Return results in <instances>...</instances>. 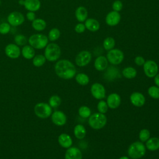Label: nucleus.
I'll return each instance as SVG.
<instances>
[{
  "instance_id": "nucleus-43",
  "label": "nucleus",
  "mask_w": 159,
  "mask_h": 159,
  "mask_svg": "<svg viewBox=\"0 0 159 159\" xmlns=\"http://www.w3.org/2000/svg\"><path fill=\"white\" fill-rule=\"evenodd\" d=\"M26 17L27 18V19L29 21H33L35 19V14L34 13V12H32V11H29L27 14H26Z\"/></svg>"
},
{
  "instance_id": "nucleus-7",
  "label": "nucleus",
  "mask_w": 159,
  "mask_h": 159,
  "mask_svg": "<svg viewBox=\"0 0 159 159\" xmlns=\"http://www.w3.org/2000/svg\"><path fill=\"white\" fill-rule=\"evenodd\" d=\"M124 53L119 49L112 48L107 53V59L108 61L112 65H119L124 60Z\"/></svg>"
},
{
  "instance_id": "nucleus-9",
  "label": "nucleus",
  "mask_w": 159,
  "mask_h": 159,
  "mask_svg": "<svg viewBox=\"0 0 159 159\" xmlns=\"http://www.w3.org/2000/svg\"><path fill=\"white\" fill-rule=\"evenodd\" d=\"M91 53L86 50L80 52L75 58V63L77 66L83 67L86 66L91 60Z\"/></svg>"
},
{
  "instance_id": "nucleus-17",
  "label": "nucleus",
  "mask_w": 159,
  "mask_h": 159,
  "mask_svg": "<svg viewBox=\"0 0 159 159\" xmlns=\"http://www.w3.org/2000/svg\"><path fill=\"white\" fill-rule=\"evenodd\" d=\"M65 159H82V153L78 148L71 147L66 150Z\"/></svg>"
},
{
  "instance_id": "nucleus-38",
  "label": "nucleus",
  "mask_w": 159,
  "mask_h": 159,
  "mask_svg": "<svg viewBox=\"0 0 159 159\" xmlns=\"http://www.w3.org/2000/svg\"><path fill=\"white\" fill-rule=\"evenodd\" d=\"M108 106L107 102L103 100H101L97 104V109L99 112L102 114H106L108 110Z\"/></svg>"
},
{
  "instance_id": "nucleus-35",
  "label": "nucleus",
  "mask_w": 159,
  "mask_h": 159,
  "mask_svg": "<svg viewBox=\"0 0 159 159\" xmlns=\"http://www.w3.org/2000/svg\"><path fill=\"white\" fill-rule=\"evenodd\" d=\"M148 95L153 99H159V88L157 86H152L148 89Z\"/></svg>"
},
{
  "instance_id": "nucleus-20",
  "label": "nucleus",
  "mask_w": 159,
  "mask_h": 159,
  "mask_svg": "<svg viewBox=\"0 0 159 159\" xmlns=\"http://www.w3.org/2000/svg\"><path fill=\"white\" fill-rule=\"evenodd\" d=\"M24 6L29 11L36 12L40 9L41 3L40 0H24Z\"/></svg>"
},
{
  "instance_id": "nucleus-22",
  "label": "nucleus",
  "mask_w": 159,
  "mask_h": 159,
  "mask_svg": "<svg viewBox=\"0 0 159 159\" xmlns=\"http://www.w3.org/2000/svg\"><path fill=\"white\" fill-rule=\"evenodd\" d=\"M84 25L86 28L91 32H96L99 30L100 27V24L99 22L96 19L93 18L87 19L85 20Z\"/></svg>"
},
{
  "instance_id": "nucleus-21",
  "label": "nucleus",
  "mask_w": 159,
  "mask_h": 159,
  "mask_svg": "<svg viewBox=\"0 0 159 159\" xmlns=\"http://www.w3.org/2000/svg\"><path fill=\"white\" fill-rule=\"evenodd\" d=\"M119 76V71L114 66L109 67L104 73V78L108 81L114 80Z\"/></svg>"
},
{
  "instance_id": "nucleus-24",
  "label": "nucleus",
  "mask_w": 159,
  "mask_h": 159,
  "mask_svg": "<svg viewBox=\"0 0 159 159\" xmlns=\"http://www.w3.org/2000/svg\"><path fill=\"white\" fill-rule=\"evenodd\" d=\"M146 148L150 151H156L159 149V139L158 137L149 138L146 141Z\"/></svg>"
},
{
  "instance_id": "nucleus-37",
  "label": "nucleus",
  "mask_w": 159,
  "mask_h": 159,
  "mask_svg": "<svg viewBox=\"0 0 159 159\" xmlns=\"http://www.w3.org/2000/svg\"><path fill=\"white\" fill-rule=\"evenodd\" d=\"M139 139L142 142H146L150 137V132L147 129H142L139 132Z\"/></svg>"
},
{
  "instance_id": "nucleus-28",
  "label": "nucleus",
  "mask_w": 159,
  "mask_h": 159,
  "mask_svg": "<svg viewBox=\"0 0 159 159\" xmlns=\"http://www.w3.org/2000/svg\"><path fill=\"white\" fill-rule=\"evenodd\" d=\"M122 74L123 76L127 79H133L137 76V70L131 66L126 67L122 71Z\"/></svg>"
},
{
  "instance_id": "nucleus-12",
  "label": "nucleus",
  "mask_w": 159,
  "mask_h": 159,
  "mask_svg": "<svg viewBox=\"0 0 159 159\" xmlns=\"http://www.w3.org/2000/svg\"><path fill=\"white\" fill-rule=\"evenodd\" d=\"M6 55L10 58H17L20 55V50L18 45L14 43L7 44L4 49Z\"/></svg>"
},
{
  "instance_id": "nucleus-34",
  "label": "nucleus",
  "mask_w": 159,
  "mask_h": 159,
  "mask_svg": "<svg viewBox=\"0 0 159 159\" xmlns=\"http://www.w3.org/2000/svg\"><path fill=\"white\" fill-rule=\"evenodd\" d=\"M61 99L58 96L53 95L49 99L48 104L51 106V107L55 108L58 107L61 104Z\"/></svg>"
},
{
  "instance_id": "nucleus-26",
  "label": "nucleus",
  "mask_w": 159,
  "mask_h": 159,
  "mask_svg": "<svg viewBox=\"0 0 159 159\" xmlns=\"http://www.w3.org/2000/svg\"><path fill=\"white\" fill-rule=\"evenodd\" d=\"M32 26L37 31H42L46 28L47 23L42 19H35L32 21Z\"/></svg>"
},
{
  "instance_id": "nucleus-13",
  "label": "nucleus",
  "mask_w": 159,
  "mask_h": 159,
  "mask_svg": "<svg viewBox=\"0 0 159 159\" xmlns=\"http://www.w3.org/2000/svg\"><path fill=\"white\" fill-rule=\"evenodd\" d=\"M52 122L58 126H62L66 122V116L65 114L61 111H55L52 114Z\"/></svg>"
},
{
  "instance_id": "nucleus-16",
  "label": "nucleus",
  "mask_w": 159,
  "mask_h": 159,
  "mask_svg": "<svg viewBox=\"0 0 159 159\" xmlns=\"http://www.w3.org/2000/svg\"><path fill=\"white\" fill-rule=\"evenodd\" d=\"M106 102L109 108L114 109L120 106L121 102V98L117 93H112L107 96Z\"/></svg>"
},
{
  "instance_id": "nucleus-11",
  "label": "nucleus",
  "mask_w": 159,
  "mask_h": 159,
  "mask_svg": "<svg viewBox=\"0 0 159 159\" xmlns=\"http://www.w3.org/2000/svg\"><path fill=\"white\" fill-rule=\"evenodd\" d=\"M91 93L95 99H102L106 96V89L102 84L95 83L91 87Z\"/></svg>"
},
{
  "instance_id": "nucleus-30",
  "label": "nucleus",
  "mask_w": 159,
  "mask_h": 159,
  "mask_svg": "<svg viewBox=\"0 0 159 159\" xmlns=\"http://www.w3.org/2000/svg\"><path fill=\"white\" fill-rule=\"evenodd\" d=\"M32 59V63L36 67H40L43 66L46 61V58L43 55H35Z\"/></svg>"
},
{
  "instance_id": "nucleus-27",
  "label": "nucleus",
  "mask_w": 159,
  "mask_h": 159,
  "mask_svg": "<svg viewBox=\"0 0 159 159\" xmlns=\"http://www.w3.org/2000/svg\"><path fill=\"white\" fill-rule=\"evenodd\" d=\"M86 134L85 127L81 124H77L74 128V135L78 139H83Z\"/></svg>"
},
{
  "instance_id": "nucleus-3",
  "label": "nucleus",
  "mask_w": 159,
  "mask_h": 159,
  "mask_svg": "<svg viewBox=\"0 0 159 159\" xmlns=\"http://www.w3.org/2000/svg\"><path fill=\"white\" fill-rule=\"evenodd\" d=\"M107 123L106 116L102 113H94L89 117L88 124L89 126L96 130H99L103 128Z\"/></svg>"
},
{
  "instance_id": "nucleus-10",
  "label": "nucleus",
  "mask_w": 159,
  "mask_h": 159,
  "mask_svg": "<svg viewBox=\"0 0 159 159\" xmlns=\"http://www.w3.org/2000/svg\"><path fill=\"white\" fill-rule=\"evenodd\" d=\"M7 22L12 26H19L24 22V15L17 11L11 12L7 16Z\"/></svg>"
},
{
  "instance_id": "nucleus-14",
  "label": "nucleus",
  "mask_w": 159,
  "mask_h": 159,
  "mask_svg": "<svg viewBox=\"0 0 159 159\" xmlns=\"http://www.w3.org/2000/svg\"><path fill=\"white\" fill-rule=\"evenodd\" d=\"M130 101L134 106L142 107L145 104V98L141 93L134 92L130 96Z\"/></svg>"
},
{
  "instance_id": "nucleus-42",
  "label": "nucleus",
  "mask_w": 159,
  "mask_h": 159,
  "mask_svg": "<svg viewBox=\"0 0 159 159\" xmlns=\"http://www.w3.org/2000/svg\"><path fill=\"white\" fill-rule=\"evenodd\" d=\"M134 61L137 65L142 66V65H143V64L145 62V60L143 58V57H142V56H137L135 58Z\"/></svg>"
},
{
  "instance_id": "nucleus-2",
  "label": "nucleus",
  "mask_w": 159,
  "mask_h": 159,
  "mask_svg": "<svg viewBox=\"0 0 159 159\" xmlns=\"http://www.w3.org/2000/svg\"><path fill=\"white\" fill-rule=\"evenodd\" d=\"M127 153L132 159H139L145 155L146 147L141 141H136L129 145Z\"/></svg>"
},
{
  "instance_id": "nucleus-36",
  "label": "nucleus",
  "mask_w": 159,
  "mask_h": 159,
  "mask_svg": "<svg viewBox=\"0 0 159 159\" xmlns=\"http://www.w3.org/2000/svg\"><path fill=\"white\" fill-rule=\"evenodd\" d=\"M14 42L18 46L25 45L28 42L27 39L22 34H17L14 37Z\"/></svg>"
},
{
  "instance_id": "nucleus-8",
  "label": "nucleus",
  "mask_w": 159,
  "mask_h": 159,
  "mask_svg": "<svg viewBox=\"0 0 159 159\" xmlns=\"http://www.w3.org/2000/svg\"><path fill=\"white\" fill-rule=\"evenodd\" d=\"M143 71L145 75L148 78L155 77L158 71V67L157 63L153 60H147L143 64Z\"/></svg>"
},
{
  "instance_id": "nucleus-18",
  "label": "nucleus",
  "mask_w": 159,
  "mask_h": 159,
  "mask_svg": "<svg viewBox=\"0 0 159 159\" xmlns=\"http://www.w3.org/2000/svg\"><path fill=\"white\" fill-rule=\"evenodd\" d=\"M58 143L61 147L65 148H68L71 147L73 140L70 135L67 134H61L58 137Z\"/></svg>"
},
{
  "instance_id": "nucleus-39",
  "label": "nucleus",
  "mask_w": 159,
  "mask_h": 159,
  "mask_svg": "<svg viewBox=\"0 0 159 159\" xmlns=\"http://www.w3.org/2000/svg\"><path fill=\"white\" fill-rule=\"evenodd\" d=\"M11 30V25L7 22H2L0 24V34H7Z\"/></svg>"
},
{
  "instance_id": "nucleus-31",
  "label": "nucleus",
  "mask_w": 159,
  "mask_h": 159,
  "mask_svg": "<svg viewBox=\"0 0 159 159\" xmlns=\"http://www.w3.org/2000/svg\"><path fill=\"white\" fill-rule=\"evenodd\" d=\"M103 47L106 50L112 49L115 46V40L111 37L106 38L103 41Z\"/></svg>"
},
{
  "instance_id": "nucleus-4",
  "label": "nucleus",
  "mask_w": 159,
  "mask_h": 159,
  "mask_svg": "<svg viewBox=\"0 0 159 159\" xmlns=\"http://www.w3.org/2000/svg\"><path fill=\"white\" fill-rule=\"evenodd\" d=\"M61 55V49L58 45L55 43L47 44L45 47L44 56L48 61H55L57 60Z\"/></svg>"
},
{
  "instance_id": "nucleus-32",
  "label": "nucleus",
  "mask_w": 159,
  "mask_h": 159,
  "mask_svg": "<svg viewBox=\"0 0 159 159\" xmlns=\"http://www.w3.org/2000/svg\"><path fill=\"white\" fill-rule=\"evenodd\" d=\"M60 36V30L57 28H53L48 32V39L50 41L53 42V41H55L57 39H58Z\"/></svg>"
},
{
  "instance_id": "nucleus-15",
  "label": "nucleus",
  "mask_w": 159,
  "mask_h": 159,
  "mask_svg": "<svg viewBox=\"0 0 159 159\" xmlns=\"http://www.w3.org/2000/svg\"><path fill=\"white\" fill-rule=\"evenodd\" d=\"M120 20V15L119 12L112 11L109 12L106 17V22L109 26H116Z\"/></svg>"
},
{
  "instance_id": "nucleus-19",
  "label": "nucleus",
  "mask_w": 159,
  "mask_h": 159,
  "mask_svg": "<svg viewBox=\"0 0 159 159\" xmlns=\"http://www.w3.org/2000/svg\"><path fill=\"white\" fill-rule=\"evenodd\" d=\"M94 65L95 69L98 71H103L107 68L108 60L106 57L100 55L96 58Z\"/></svg>"
},
{
  "instance_id": "nucleus-1",
  "label": "nucleus",
  "mask_w": 159,
  "mask_h": 159,
  "mask_svg": "<svg viewBox=\"0 0 159 159\" xmlns=\"http://www.w3.org/2000/svg\"><path fill=\"white\" fill-rule=\"evenodd\" d=\"M55 71L58 77L64 80H70L76 75V70L70 61L63 59L56 63Z\"/></svg>"
},
{
  "instance_id": "nucleus-44",
  "label": "nucleus",
  "mask_w": 159,
  "mask_h": 159,
  "mask_svg": "<svg viewBox=\"0 0 159 159\" xmlns=\"http://www.w3.org/2000/svg\"><path fill=\"white\" fill-rule=\"evenodd\" d=\"M154 82L155 84L159 88V74H157L155 77H154Z\"/></svg>"
},
{
  "instance_id": "nucleus-23",
  "label": "nucleus",
  "mask_w": 159,
  "mask_h": 159,
  "mask_svg": "<svg viewBox=\"0 0 159 159\" xmlns=\"http://www.w3.org/2000/svg\"><path fill=\"white\" fill-rule=\"evenodd\" d=\"M75 17L80 22L85 21L88 17L87 9L83 6L78 7L75 11Z\"/></svg>"
},
{
  "instance_id": "nucleus-29",
  "label": "nucleus",
  "mask_w": 159,
  "mask_h": 159,
  "mask_svg": "<svg viewBox=\"0 0 159 159\" xmlns=\"http://www.w3.org/2000/svg\"><path fill=\"white\" fill-rule=\"evenodd\" d=\"M75 80L79 84L85 86L89 83V78L86 74L80 73L75 76Z\"/></svg>"
},
{
  "instance_id": "nucleus-33",
  "label": "nucleus",
  "mask_w": 159,
  "mask_h": 159,
  "mask_svg": "<svg viewBox=\"0 0 159 159\" xmlns=\"http://www.w3.org/2000/svg\"><path fill=\"white\" fill-rule=\"evenodd\" d=\"M78 114L83 118H88L91 115V111L88 106H82L78 109Z\"/></svg>"
},
{
  "instance_id": "nucleus-25",
  "label": "nucleus",
  "mask_w": 159,
  "mask_h": 159,
  "mask_svg": "<svg viewBox=\"0 0 159 159\" xmlns=\"http://www.w3.org/2000/svg\"><path fill=\"white\" fill-rule=\"evenodd\" d=\"M21 53L23 57L27 60L32 59L35 56L34 48H33L30 45H24L22 49Z\"/></svg>"
},
{
  "instance_id": "nucleus-45",
  "label": "nucleus",
  "mask_w": 159,
  "mask_h": 159,
  "mask_svg": "<svg viewBox=\"0 0 159 159\" xmlns=\"http://www.w3.org/2000/svg\"><path fill=\"white\" fill-rule=\"evenodd\" d=\"M119 159H129V158L127 157H126V156H123V157H120Z\"/></svg>"
},
{
  "instance_id": "nucleus-6",
  "label": "nucleus",
  "mask_w": 159,
  "mask_h": 159,
  "mask_svg": "<svg viewBox=\"0 0 159 159\" xmlns=\"http://www.w3.org/2000/svg\"><path fill=\"white\" fill-rule=\"evenodd\" d=\"M34 112L38 117L47 119L52 115V109L48 104L45 102H39L35 106Z\"/></svg>"
},
{
  "instance_id": "nucleus-40",
  "label": "nucleus",
  "mask_w": 159,
  "mask_h": 159,
  "mask_svg": "<svg viewBox=\"0 0 159 159\" xmlns=\"http://www.w3.org/2000/svg\"><path fill=\"white\" fill-rule=\"evenodd\" d=\"M112 9L114 11H117V12H119L120 11L122 10L123 5H122V2L120 1V0H116L112 5Z\"/></svg>"
},
{
  "instance_id": "nucleus-5",
  "label": "nucleus",
  "mask_w": 159,
  "mask_h": 159,
  "mask_svg": "<svg viewBox=\"0 0 159 159\" xmlns=\"http://www.w3.org/2000/svg\"><path fill=\"white\" fill-rule=\"evenodd\" d=\"M48 42V37L41 34H33L28 39L29 45L35 49H42L45 48L47 45Z\"/></svg>"
},
{
  "instance_id": "nucleus-46",
  "label": "nucleus",
  "mask_w": 159,
  "mask_h": 159,
  "mask_svg": "<svg viewBox=\"0 0 159 159\" xmlns=\"http://www.w3.org/2000/svg\"><path fill=\"white\" fill-rule=\"evenodd\" d=\"M0 4H1V1H0Z\"/></svg>"
},
{
  "instance_id": "nucleus-41",
  "label": "nucleus",
  "mask_w": 159,
  "mask_h": 159,
  "mask_svg": "<svg viewBox=\"0 0 159 159\" xmlns=\"http://www.w3.org/2000/svg\"><path fill=\"white\" fill-rule=\"evenodd\" d=\"M85 29H86V27H85L84 24H83L82 23H79V24H76L75 27V32L78 33V34H81V33L84 32Z\"/></svg>"
}]
</instances>
